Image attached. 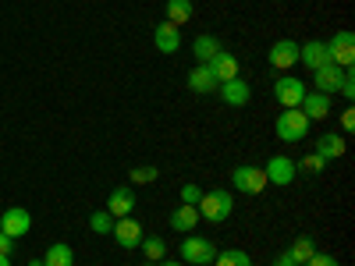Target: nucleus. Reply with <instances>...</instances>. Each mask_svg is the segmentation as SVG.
<instances>
[{
  "mask_svg": "<svg viewBox=\"0 0 355 266\" xmlns=\"http://www.w3.org/2000/svg\"><path fill=\"white\" fill-rule=\"evenodd\" d=\"M107 213L117 220V217H132L135 213V188L121 185V188H114L110 199H107Z\"/></svg>",
  "mask_w": 355,
  "mask_h": 266,
  "instance_id": "9b49d317",
  "label": "nucleus"
},
{
  "mask_svg": "<svg viewBox=\"0 0 355 266\" xmlns=\"http://www.w3.org/2000/svg\"><path fill=\"white\" fill-rule=\"evenodd\" d=\"M217 85H220V82L210 75V68H206V64H199V68H192V71H189V89H192V93H199V96L214 93Z\"/></svg>",
  "mask_w": 355,
  "mask_h": 266,
  "instance_id": "aec40b11",
  "label": "nucleus"
},
{
  "mask_svg": "<svg viewBox=\"0 0 355 266\" xmlns=\"http://www.w3.org/2000/svg\"><path fill=\"white\" fill-rule=\"evenodd\" d=\"M28 227H33V217H28V210H21V206H11L8 213H0V231H4L8 238H21V234H28Z\"/></svg>",
  "mask_w": 355,
  "mask_h": 266,
  "instance_id": "6e6552de",
  "label": "nucleus"
},
{
  "mask_svg": "<svg viewBox=\"0 0 355 266\" xmlns=\"http://www.w3.org/2000/svg\"><path fill=\"white\" fill-rule=\"evenodd\" d=\"M89 227H93L96 234H107V231H114V217L107 210H96L93 217H89Z\"/></svg>",
  "mask_w": 355,
  "mask_h": 266,
  "instance_id": "cd10ccee",
  "label": "nucleus"
},
{
  "mask_svg": "<svg viewBox=\"0 0 355 266\" xmlns=\"http://www.w3.org/2000/svg\"><path fill=\"white\" fill-rule=\"evenodd\" d=\"M0 266H11V263H8V256H0Z\"/></svg>",
  "mask_w": 355,
  "mask_h": 266,
  "instance_id": "e433bc0d",
  "label": "nucleus"
},
{
  "mask_svg": "<svg viewBox=\"0 0 355 266\" xmlns=\"http://www.w3.org/2000/svg\"><path fill=\"white\" fill-rule=\"evenodd\" d=\"M43 266H75V252H71V245H64V242L50 245L46 256H43Z\"/></svg>",
  "mask_w": 355,
  "mask_h": 266,
  "instance_id": "412c9836",
  "label": "nucleus"
},
{
  "mask_svg": "<svg viewBox=\"0 0 355 266\" xmlns=\"http://www.w3.org/2000/svg\"><path fill=\"white\" fill-rule=\"evenodd\" d=\"M313 252H316V242L309 238V234H306V238H295V242H291V249H288V256H291L295 263H299V266H302Z\"/></svg>",
  "mask_w": 355,
  "mask_h": 266,
  "instance_id": "393cba45",
  "label": "nucleus"
},
{
  "mask_svg": "<svg viewBox=\"0 0 355 266\" xmlns=\"http://www.w3.org/2000/svg\"><path fill=\"white\" fill-rule=\"evenodd\" d=\"M196 210H199V220H206V224H220V220L231 217L234 199H231V192L214 188V192H202V199L196 202Z\"/></svg>",
  "mask_w": 355,
  "mask_h": 266,
  "instance_id": "f257e3e1",
  "label": "nucleus"
},
{
  "mask_svg": "<svg viewBox=\"0 0 355 266\" xmlns=\"http://www.w3.org/2000/svg\"><path fill=\"white\" fill-rule=\"evenodd\" d=\"M327 57H331V64H338V68H352V61H355V36L348 33V28H341V33H334L327 39Z\"/></svg>",
  "mask_w": 355,
  "mask_h": 266,
  "instance_id": "39448f33",
  "label": "nucleus"
},
{
  "mask_svg": "<svg viewBox=\"0 0 355 266\" xmlns=\"http://www.w3.org/2000/svg\"><path fill=\"white\" fill-rule=\"evenodd\" d=\"M295 64H299V43L295 39H277L270 46V68L274 71H288Z\"/></svg>",
  "mask_w": 355,
  "mask_h": 266,
  "instance_id": "1a4fd4ad",
  "label": "nucleus"
},
{
  "mask_svg": "<svg viewBox=\"0 0 355 266\" xmlns=\"http://www.w3.org/2000/svg\"><path fill=\"white\" fill-rule=\"evenodd\" d=\"M302 266H341V263H338L331 252H313V256H309Z\"/></svg>",
  "mask_w": 355,
  "mask_h": 266,
  "instance_id": "c756f323",
  "label": "nucleus"
},
{
  "mask_svg": "<svg viewBox=\"0 0 355 266\" xmlns=\"http://www.w3.org/2000/svg\"><path fill=\"white\" fill-rule=\"evenodd\" d=\"M157 167H150V163H142V167H132V185H150V181H157Z\"/></svg>",
  "mask_w": 355,
  "mask_h": 266,
  "instance_id": "bb28decb",
  "label": "nucleus"
},
{
  "mask_svg": "<svg viewBox=\"0 0 355 266\" xmlns=\"http://www.w3.org/2000/svg\"><path fill=\"white\" fill-rule=\"evenodd\" d=\"M11 249H15V238H8V234L0 231V256H11Z\"/></svg>",
  "mask_w": 355,
  "mask_h": 266,
  "instance_id": "473e14b6",
  "label": "nucleus"
},
{
  "mask_svg": "<svg viewBox=\"0 0 355 266\" xmlns=\"http://www.w3.org/2000/svg\"><path fill=\"white\" fill-rule=\"evenodd\" d=\"M352 128H355V114H352V110H345V114H341V132L348 135Z\"/></svg>",
  "mask_w": 355,
  "mask_h": 266,
  "instance_id": "72a5a7b5",
  "label": "nucleus"
},
{
  "mask_svg": "<svg viewBox=\"0 0 355 266\" xmlns=\"http://www.w3.org/2000/svg\"><path fill=\"white\" fill-rule=\"evenodd\" d=\"M338 93H345L348 100L355 96V75H352V68H345V78H341V89H338Z\"/></svg>",
  "mask_w": 355,
  "mask_h": 266,
  "instance_id": "2f4dec72",
  "label": "nucleus"
},
{
  "mask_svg": "<svg viewBox=\"0 0 355 266\" xmlns=\"http://www.w3.org/2000/svg\"><path fill=\"white\" fill-rule=\"evenodd\" d=\"M157 266H189V263H167V259H164V263H157Z\"/></svg>",
  "mask_w": 355,
  "mask_h": 266,
  "instance_id": "c9c22d12",
  "label": "nucleus"
},
{
  "mask_svg": "<svg viewBox=\"0 0 355 266\" xmlns=\"http://www.w3.org/2000/svg\"><path fill=\"white\" fill-rule=\"evenodd\" d=\"M196 224H199V210H196V206H189V202H182V206L171 213V227H174L178 234H192Z\"/></svg>",
  "mask_w": 355,
  "mask_h": 266,
  "instance_id": "6ab92c4d",
  "label": "nucleus"
},
{
  "mask_svg": "<svg viewBox=\"0 0 355 266\" xmlns=\"http://www.w3.org/2000/svg\"><path fill=\"white\" fill-rule=\"evenodd\" d=\"M299 110L309 117V121H323V117L331 114V96L327 93H306L302 103H299Z\"/></svg>",
  "mask_w": 355,
  "mask_h": 266,
  "instance_id": "f3484780",
  "label": "nucleus"
},
{
  "mask_svg": "<svg viewBox=\"0 0 355 266\" xmlns=\"http://www.w3.org/2000/svg\"><path fill=\"white\" fill-rule=\"evenodd\" d=\"M313 75H316V78H313V82H316V93H327V96H331V93H338V89H341L345 68H338V64H331V61H327L323 68H316Z\"/></svg>",
  "mask_w": 355,
  "mask_h": 266,
  "instance_id": "2eb2a0df",
  "label": "nucleus"
},
{
  "mask_svg": "<svg viewBox=\"0 0 355 266\" xmlns=\"http://www.w3.org/2000/svg\"><path fill=\"white\" fill-rule=\"evenodd\" d=\"M153 43L160 53H178V46H182V28L171 25V21H160L157 33H153Z\"/></svg>",
  "mask_w": 355,
  "mask_h": 266,
  "instance_id": "dca6fc26",
  "label": "nucleus"
},
{
  "mask_svg": "<svg viewBox=\"0 0 355 266\" xmlns=\"http://www.w3.org/2000/svg\"><path fill=\"white\" fill-rule=\"evenodd\" d=\"M263 174H266V181H270V185H291L299 170H295V160H288V157H281V153H277V157L266 160Z\"/></svg>",
  "mask_w": 355,
  "mask_h": 266,
  "instance_id": "0eeeda50",
  "label": "nucleus"
},
{
  "mask_svg": "<svg viewBox=\"0 0 355 266\" xmlns=\"http://www.w3.org/2000/svg\"><path fill=\"white\" fill-rule=\"evenodd\" d=\"M309 117L299 110V107H284L281 114H277V139H284V142H299V139H306L309 135Z\"/></svg>",
  "mask_w": 355,
  "mask_h": 266,
  "instance_id": "f03ea898",
  "label": "nucleus"
},
{
  "mask_svg": "<svg viewBox=\"0 0 355 266\" xmlns=\"http://www.w3.org/2000/svg\"><path fill=\"white\" fill-rule=\"evenodd\" d=\"M206 68H210V75H214L217 82L239 78V61H234V53H227V50H217L210 61H206Z\"/></svg>",
  "mask_w": 355,
  "mask_h": 266,
  "instance_id": "f8f14e48",
  "label": "nucleus"
},
{
  "mask_svg": "<svg viewBox=\"0 0 355 266\" xmlns=\"http://www.w3.org/2000/svg\"><path fill=\"white\" fill-rule=\"evenodd\" d=\"M323 167H327V163H323L316 153H309V157H302L299 163H295V170H302V174H320Z\"/></svg>",
  "mask_w": 355,
  "mask_h": 266,
  "instance_id": "c85d7f7f",
  "label": "nucleus"
},
{
  "mask_svg": "<svg viewBox=\"0 0 355 266\" xmlns=\"http://www.w3.org/2000/svg\"><path fill=\"white\" fill-rule=\"evenodd\" d=\"M299 61L306 64V68H323V64H327L331 61V57H327V43H320V39H309L306 46H299Z\"/></svg>",
  "mask_w": 355,
  "mask_h": 266,
  "instance_id": "a211bd4d",
  "label": "nucleus"
},
{
  "mask_svg": "<svg viewBox=\"0 0 355 266\" xmlns=\"http://www.w3.org/2000/svg\"><path fill=\"white\" fill-rule=\"evenodd\" d=\"M217 50H224L217 36H196V39H192V53H196V61H199V64H206Z\"/></svg>",
  "mask_w": 355,
  "mask_h": 266,
  "instance_id": "4be33fe9",
  "label": "nucleus"
},
{
  "mask_svg": "<svg viewBox=\"0 0 355 266\" xmlns=\"http://www.w3.org/2000/svg\"><path fill=\"white\" fill-rule=\"evenodd\" d=\"M210 266H252V259H249V252H242V249H224V252L214 256Z\"/></svg>",
  "mask_w": 355,
  "mask_h": 266,
  "instance_id": "b1692460",
  "label": "nucleus"
},
{
  "mask_svg": "<svg viewBox=\"0 0 355 266\" xmlns=\"http://www.w3.org/2000/svg\"><path fill=\"white\" fill-rule=\"evenodd\" d=\"M110 234L117 238V245H121V249H139L142 238H146V234H142V224L135 220V213H132V217H117Z\"/></svg>",
  "mask_w": 355,
  "mask_h": 266,
  "instance_id": "423d86ee",
  "label": "nucleus"
},
{
  "mask_svg": "<svg viewBox=\"0 0 355 266\" xmlns=\"http://www.w3.org/2000/svg\"><path fill=\"white\" fill-rule=\"evenodd\" d=\"M139 249L146 252V259H150V263H164V252H167L164 238H142V245H139Z\"/></svg>",
  "mask_w": 355,
  "mask_h": 266,
  "instance_id": "a878e982",
  "label": "nucleus"
},
{
  "mask_svg": "<svg viewBox=\"0 0 355 266\" xmlns=\"http://www.w3.org/2000/svg\"><path fill=\"white\" fill-rule=\"evenodd\" d=\"M217 89H220V100H224L227 107H245V103H249V96H252V85H249L245 78H231V82H220Z\"/></svg>",
  "mask_w": 355,
  "mask_h": 266,
  "instance_id": "ddd939ff",
  "label": "nucleus"
},
{
  "mask_svg": "<svg viewBox=\"0 0 355 266\" xmlns=\"http://www.w3.org/2000/svg\"><path fill=\"white\" fill-rule=\"evenodd\" d=\"M270 266H299V263H295V259L288 256V249H284V252H281V256H277V259H274Z\"/></svg>",
  "mask_w": 355,
  "mask_h": 266,
  "instance_id": "f704fd0d",
  "label": "nucleus"
},
{
  "mask_svg": "<svg viewBox=\"0 0 355 266\" xmlns=\"http://www.w3.org/2000/svg\"><path fill=\"white\" fill-rule=\"evenodd\" d=\"M345 150H348V142H345V135H316V157L323 160V163H334V160H341L345 157Z\"/></svg>",
  "mask_w": 355,
  "mask_h": 266,
  "instance_id": "4468645a",
  "label": "nucleus"
},
{
  "mask_svg": "<svg viewBox=\"0 0 355 266\" xmlns=\"http://www.w3.org/2000/svg\"><path fill=\"white\" fill-rule=\"evenodd\" d=\"M167 21L178 28L185 21H192V0H167Z\"/></svg>",
  "mask_w": 355,
  "mask_h": 266,
  "instance_id": "5701e85b",
  "label": "nucleus"
},
{
  "mask_svg": "<svg viewBox=\"0 0 355 266\" xmlns=\"http://www.w3.org/2000/svg\"><path fill=\"white\" fill-rule=\"evenodd\" d=\"M202 199V188L196 185V181H189V185H182V202H189V206H196Z\"/></svg>",
  "mask_w": 355,
  "mask_h": 266,
  "instance_id": "7c9ffc66",
  "label": "nucleus"
},
{
  "mask_svg": "<svg viewBox=\"0 0 355 266\" xmlns=\"http://www.w3.org/2000/svg\"><path fill=\"white\" fill-rule=\"evenodd\" d=\"M178 249H182V263H192V266H210L217 256V245L210 238H202V234H185Z\"/></svg>",
  "mask_w": 355,
  "mask_h": 266,
  "instance_id": "7ed1b4c3",
  "label": "nucleus"
},
{
  "mask_svg": "<svg viewBox=\"0 0 355 266\" xmlns=\"http://www.w3.org/2000/svg\"><path fill=\"white\" fill-rule=\"evenodd\" d=\"M274 96L281 107H299L306 96V82L302 78H277L274 82Z\"/></svg>",
  "mask_w": 355,
  "mask_h": 266,
  "instance_id": "9d476101",
  "label": "nucleus"
},
{
  "mask_svg": "<svg viewBox=\"0 0 355 266\" xmlns=\"http://www.w3.org/2000/svg\"><path fill=\"white\" fill-rule=\"evenodd\" d=\"M231 185L239 188V192H245V195H259V192H266V174H263V167H252V163H242V167H234L231 170Z\"/></svg>",
  "mask_w": 355,
  "mask_h": 266,
  "instance_id": "20e7f679",
  "label": "nucleus"
}]
</instances>
